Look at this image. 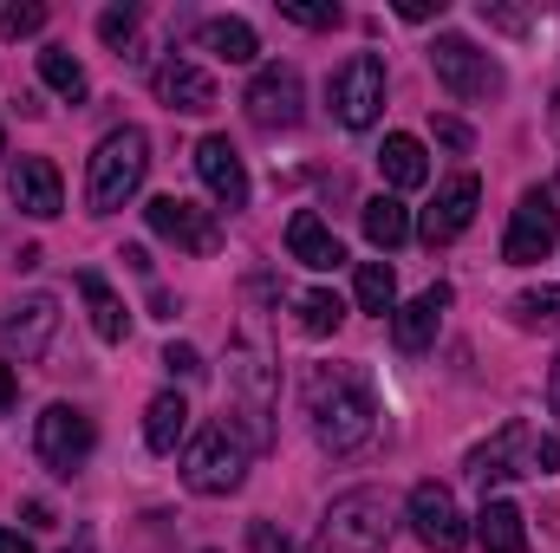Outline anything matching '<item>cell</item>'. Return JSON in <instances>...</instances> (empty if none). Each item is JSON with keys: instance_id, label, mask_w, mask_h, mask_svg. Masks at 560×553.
<instances>
[{"instance_id": "obj_23", "label": "cell", "mask_w": 560, "mask_h": 553, "mask_svg": "<svg viewBox=\"0 0 560 553\" xmlns=\"http://www.w3.org/2000/svg\"><path fill=\"white\" fill-rule=\"evenodd\" d=\"M79 293H85V306H92V332L105 339V345H125V332H131V313H125V299L105 286V274H79Z\"/></svg>"}, {"instance_id": "obj_17", "label": "cell", "mask_w": 560, "mask_h": 553, "mask_svg": "<svg viewBox=\"0 0 560 553\" xmlns=\"http://www.w3.org/2000/svg\"><path fill=\"white\" fill-rule=\"evenodd\" d=\"M150 85H156V98H163L170 111H183V118H202V111H215V79H209L196 59H163Z\"/></svg>"}, {"instance_id": "obj_40", "label": "cell", "mask_w": 560, "mask_h": 553, "mask_svg": "<svg viewBox=\"0 0 560 553\" xmlns=\"http://www.w3.org/2000/svg\"><path fill=\"white\" fill-rule=\"evenodd\" d=\"M548 404H555V416H560V358H555V372H548Z\"/></svg>"}, {"instance_id": "obj_38", "label": "cell", "mask_w": 560, "mask_h": 553, "mask_svg": "<svg viewBox=\"0 0 560 553\" xmlns=\"http://www.w3.org/2000/svg\"><path fill=\"white\" fill-rule=\"evenodd\" d=\"M0 553H33V541L20 528H0Z\"/></svg>"}, {"instance_id": "obj_25", "label": "cell", "mask_w": 560, "mask_h": 553, "mask_svg": "<svg viewBox=\"0 0 560 553\" xmlns=\"http://www.w3.org/2000/svg\"><path fill=\"white\" fill-rule=\"evenodd\" d=\"M196 39H202L215 59H229V66H255V52H261V39H255L248 20H202Z\"/></svg>"}, {"instance_id": "obj_36", "label": "cell", "mask_w": 560, "mask_h": 553, "mask_svg": "<svg viewBox=\"0 0 560 553\" xmlns=\"http://www.w3.org/2000/svg\"><path fill=\"white\" fill-rule=\"evenodd\" d=\"M436 143H450V150H469V131H463L456 118H436Z\"/></svg>"}, {"instance_id": "obj_32", "label": "cell", "mask_w": 560, "mask_h": 553, "mask_svg": "<svg viewBox=\"0 0 560 553\" xmlns=\"http://www.w3.org/2000/svg\"><path fill=\"white\" fill-rule=\"evenodd\" d=\"M98 39L105 46H131L138 39V7H105L98 13Z\"/></svg>"}, {"instance_id": "obj_13", "label": "cell", "mask_w": 560, "mask_h": 553, "mask_svg": "<svg viewBox=\"0 0 560 553\" xmlns=\"http://www.w3.org/2000/svg\"><path fill=\"white\" fill-rule=\"evenodd\" d=\"M52 332H59V299H52V293H33V299H20V306L0 319V345H7V352H20V365L46 358Z\"/></svg>"}, {"instance_id": "obj_11", "label": "cell", "mask_w": 560, "mask_h": 553, "mask_svg": "<svg viewBox=\"0 0 560 553\" xmlns=\"http://www.w3.org/2000/svg\"><path fill=\"white\" fill-rule=\"evenodd\" d=\"M405 515H411V534H418L430 553H456L463 541H469L463 508H456V495H450L443 482H418L411 502H405Z\"/></svg>"}, {"instance_id": "obj_22", "label": "cell", "mask_w": 560, "mask_h": 553, "mask_svg": "<svg viewBox=\"0 0 560 553\" xmlns=\"http://www.w3.org/2000/svg\"><path fill=\"white\" fill-rule=\"evenodd\" d=\"M476 541H482V553H528V521H522V508H515V502H482Z\"/></svg>"}, {"instance_id": "obj_14", "label": "cell", "mask_w": 560, "mask_h": 553, "mask_svg": "<svg viewBox=\"0 0 560 553\" xmlns=\"http://www.w3.org/2000/svg\"><path fill=\"white\" fill-rule=\"evenodd\" d=\"M476 202H482V183L463 169V176H450L443 189H436V202L423 209V222H418V235L430 242V248H443V242H456L469 222H476Z\"/></svg>"}, {"instance_id": "obj_37", "label": "cell", "mask_w": 560, "mask_h": 553, "mask_svg": "<svg viewBox=\"0 0 560 553\" xmlns=\"http://www.w3.org/2000/svg\"><path fill=\"white\" fill-rule=\"evenodd\" d=\"M13 398H20V378H13V365H0V416L13 411Z\"/></svg>"}, {"instance_id": "obj_20", "label": "cell", "mask_w": 560, "mask_h": 553, "mask_svg": "<svg viewBox=\"0 0 560 553\" xmlns=\"http://www.w3.org/2000/svg\"><path fill=\"white\" fill-rule=\"evenodd\" d=\"M378 176L392 183V189H423L430 183V156H423V143L411 131H392V138L378 143Z\"/></svg>"}, {"instance_id": "obj_39", "label": "cell", "mask_w": 560, "mask_h": 553, "mask_svg": "<svg viewBox=\"0 0 560 553\" xmlns=\"http://www.w3.org/2000/svg\"><path fill=\"white\" fill-rule=\"evenodd\" d=\"M26 528H52V508L46 502H26Z\"/></svg>"}, {"instance_id": "obj_27", "label": "cell", "mask_w": 560, "mask_h": 553, "mask_svg": "<svg viewBox=\"0 0 560 553\" xmlns=\"http://www.w3.org/2000/svg\"><path fill=\"white\" fill-rule=\"evenodd\" d=\"M293 306H300V332H306V339H332V332L346 326V299H339V293H326V286L300 293Z\"/></svg>"}, {"instance_id": "obj_15", "label": "cell", "mask_w": 560, "mask_h": 553, "mask_svg": "<svg viewBox=\"0 0 560 553\" xmlns=\"http://www.w3.org/2000/svg\"><path fill=\"white\" fill-rule=\"evenodd\" d=\"M196 176H202V189L235 215V209H248V163H242V150L229 138H202L196 143Z\"/></svg>"}, {"instance_id": "obj_33", "label": "cell", "mask_w": 560, "mask_h": 553, "mask_svg": "<svg viewBox=\"0 0 560 553\" xmlns=\"http://www.w3.org/2000/svg\"><path fill=\"white\" fill-rule=\"evenodd\" d=\"M163 365H170L176 378H202V352H196V345H170V352H163Z\"/></svg>"}, {"instance_id": "obj_8", "label": "cell", "mask_w": 560, "mask_h": 553, "mask_svg": "<svg viewBox=\"0 0 560 553\" xmlns=\"http://www.w3.org/2000/svg\"><path fill=\"white\" fill-rule=\"evenodd\" d=\"M555 248H560V209H555V196L528 189V196L515 202V215H509L502 261H509V268H535V261H548Z\"/></svg>"}, {"instance_id": "obj_4", "label": "cell", "mask_w": 560, "mask_h": 553, "mask_svg": "<svg viewBox=\"0 0 560 553\" xmlns=\"http://www.w3.org/2000/svg\"><path fill=\"white\" fill-rule=\"evenodd\" d=\"M385 541H392V502L378 489H352L319 515L300 553H385Z\"/></svg>"}, {"instance_id": "obj_28", "label": "cell", "mask_w": 560, "mask_h": 553, "mask_svg": "<svg viewBox=\"0 0 560 553\" xmlns=\"http://www.w3.org/2000/svg\"><path fill=\"white\" fill-rule=\"evenodd\" d=\"M39 79H46V92H59L66 105L85 98V66H79L66 46H46V52H39Z\"/></svg>"}, {"instance_id": "obj_6", "label": "cell", "mask_w": 560, "mask_h": 553, "mask_svg": "<svg viewBox=\"0 0 560 553\" xmlns=\"http://www.w3.org/2000/svg\"><path fill=\"white\" fill-rule=\"evenodd\" d=\"M326 98H332V118H339L346 131H372L378 111H385V59H378V52H352V59L332 72Z\"/></svg>"}, {"instance_id": "obj_19", "label": "cell", "mask_w": 560, "mask_h": 553, "mask_svg": "<svg viewBox=\"0 0 560 553\" xmlns=\"http://www.w3.org/2000/svg\"><path fill=\"white\" fill-rule=\"evenodd\" d=\"M443 306H450V286H430V293H418L411 306L392 313V339H398V352H430V345H436Z\"/></svg>"}, {"instance_id": "obj_10", "label": "cell", "mask_w": 560, "mask_h": 553, "mask_svg": "<svg viewBox=\"0 0 560 553\" xmlns=\"http://www.w3.org/2000/svg\"><path fill=\"white\" fill-rule=\"evenodd\" d=\"M143 222H150V235L176 242L183 255H215L222 248V222L209 209H196L189 196H150L143 202Z\"/></svg>"}, {"instance_id": "obj_24", "label": "cell", "mask_w": 560, "mask_h": 553, "mask_svg": "<svg viewBox=\"0 0 560 553\" xmlns=\"http://www.w3.org/2000/svg\"><path fill=\"white\" fill-rule=\"evenodd\" d=\"M183 430H189V404H183V391H156L150 411H143V443H150L156 456H176Z\"/></svg>"}, {"instance_id": "obj_35", "label": "cell", "mask_w": 560, "mask_h": 553, "mask_svg": "<svg viewBox=\"0 0 560 553\" xmlns=\"http://www.w3.org/2000/svg\"><path fill=\"white\" fill-rule=\"evenodd\" d=\"M398 20H411V26H423V20H443V0H398Z\"/></svg>"}, {"instance_id": "obj_7", "label": "cell", "mask_w": 560, "mask_h": 553, "mask_svg": "<svg viewBox=\"0 0 560 553\" xmlns=\"http://www.w3.org/2000/svg\"><path fill=\"white\" fill-rule=\"evenodd\" d=\"M430 72H436V85H443L450 98H489V92L502 85V72L489 66V52H482L476 39H463V33H436Z\"/></svg>"}, {"instance_id": "obj_5", "label": "cell", "mask_w": 560, "mask_h": 553, "mask_svg": "<svg viewBox=\"0 0 560 553\" xmlns=\"http://www.w3.org/2000/svg\"><path fill=\"white\" fill-rule=\"evenodd\" d=\"M92 449H98V430H92V416L79 411V404H46V411L33 416V456L52 475H79L92 462Z\"/></svg>"}, {"instance_id": "obj_34", "label": "cell", "mask_w": 560, "mask_h": 553, "mask_svg": "<svg viewBox=\"0 0 560 553\" xmlns=\"http://www.w3.org/2000/svg\"><path fill=\"white\" fill-rule=\"evenodd\" d=\"M535 475H560V436H535Z\"/></svg>"}, {"instance_id": "obj_9", "label": "cell", "mask_w": 560, "mask_h": 553, "mask_svg": "<svg viewBox=\"0 0 560 553\" xmlns=\"http://www.w3.org/2000/svg\"><path fill=\"white\" fill-rule=\"evenodd\" d=\"M242 105H248V118H255L261 131H293L300 111H306V79H300V66H261V72L248 79Z\"/></svg>"}, {"instance_id": "obj_42", "label": "cell", "mask_w": 560, "mask_h": 553, "mask_svg": "<svg viewBox=\"0 0 560 553\" xmlns=\"http://www.w3.org/2000/svg\"><path fill=\"white\" fill-rule=\"evenodd\" d=\"M0 156H7V131H0Z\"/></svg>"}, {"instance_id": "obj_18", "label": "cell", "mask_w": 560, "mask_h": 553, "mask_svg": "<svg viewBox=\"0 0 560 553\" xmlns=\"http://www.w3.org/2000/svg\"><path fill=\"white\" fill-rule=\"evenodd\" d=\"M287 255L300 261V268H313V274H332L339 261H346V248H339V235L313 215V209H300L293 222H287Z\"/></svg>"}, {"instance_id": "obj_26", "label": "cell", "mask_w": 560, "mask_h": 553, "mask_svg": "<svg viewBox=\"0 0 560 553\" xmlns=\"http://www.w3.org/2000/svg\"><path fill=\"white\" fill-rule=\"evenodd\" d=\"M352 293H359V313H398V274H392V261H359V280H352Z\"/></svg>"}, {"instance_id": "obj_41", "label": "cell", "mask_w": 560, "mask_h": 553, "mask_svg": "<svg viewBox=\"0 0 560 553\" xmlns=\"http://www.w3.org/2000/svg\"><path fill=\"white\" fill-rule=\"evenodd\" d=\"M555 131H560V98H555Z\"/></svg>"}, {"instance_id": "obj_16", "label": "cell", "mask_w": 560, "mask_h": 553, "mask_svg": "<svg viewBox=\"0 0 560 553\" xmlns=\"http://www.w3.org/2000/svg\"><path fill=\"white\" fill-rule=\"evenodd\" d=\"M7 196H13L20 215H33V222H52V215L66 209V183H59V169H52L46 156H20V163L7 169Z\"/></svg>"}, {"instance_id": "obj_31", "label": "cell", "mask_w": 560, "mask_h": 553, "mask_svg": "<svg viewBox=\"0 0 560 553\" xmlns=\"http://www.w3.org/2000/svg\"><path fill=\"white\" fill-rule=\"evenodd\" d=\"M39 26H46V7H39V0H13V7L0 13V33H7V39H26V33H39Z\"/></svg>"}, {"instance_id": "obj_29", "label": "cell", "mask_w": 560, "mask_h": 553, "mask_svg": "<svg viewBox=\"0 0 560 553\" xmlns=\"http://www.w3.org/2000/svg\"><path fill=\"white\" fill-rule=\"evenodd\" d=\"M515 326H560V286H535V293H522L515 299Z\"/></svg>"}, {"instance_id": "obj_2", "label": "cell", "mask_w": 560, "mask_h": 553, "mask_svg": "<svg viewBox=\"0 0 560 553\" xmlns=\"http://www.w3.org/2000/svg\"><path fill=\"white\" fill-rule=\"evenodd\" d=\"M143 176H150V138H143L138 125L105 131L98 150H92V169H85V209L92 215H118L143 189Z\"/></svg>"}, {"instance_id": "obj_30", "label": "cell", "mask_w": 560, "mask_h": 553, "mask_svg": "<svg viewBox=\"0 0 560 553\" xmlns=\"http://www.w3.org/2000/svg\"><path fill=\"white\" fill-rule=\"evenodd\" d=\"M280 20H293L306 33H332L339 26V7L332 0H280Z\"/></svg>"}, {"instance_id": "obj_3", "label": "cell", "mask_w": 560, "mask_h": 553, "mask_svg": "<svg viewBox=\"0 0 560 553\" xmlns=\"http://www.w3.org/2000/svg\"><path fill=\"white\" fill-rule=\"evenodd\" d=\"M248 436L229 423V416H215V423H202L196 436H189V449H183V489L189 495H235L242 482H248Z\"/></svg>"}, {"instance_id": "obj_21", "label": "cell", "mask_w": 560, "mask_h": 553, "mask_svg": "<svg viewBox=\"0 0 560 553\" xmlns=\"http://www.w3.org/2000/svg\"><path fill=\"white\" fill-rule=\"evenodd\" d=\"M359 228H365V242H372L378 255H392V248L411 242V209H405L398 196H372V202L359 209Z\"/></svg>"}, {"instance_id": "obj_12", "label": "cell", "mask_w": 560, "mask_h": 553, "mask_svg": "<svg viewBox=\"0 0 560 553\" xmlns=\"http://www.w3.org/2000/svg\"><path fill=\"white\" fill-rule=\"evenodd\" d=\"M469 475L482 489H495L509 475H535V430L528 423H502L482 449H469Z\"/></svg>"}, {"instance_id": "obj_1", "label": "cell", "mask_w": 560, "mask_h": 553, "mask_svg": "<svg viewBox=\"0 0 560 553\" xmlns=\"http://www.w3.org/2000/svg\"><path fill=\"white\" fill-rule=\"evenodd\" d=\"M306 416H313L319 449L352 456L378 430V398L359 365H319V372H306Z\"/></svg>"}, {"instance_id": "obj_43", "label": "cell", "mask_w": 560, "mask_h": 553, "mask_svg": "<svg viewBox=\"0 0 560 553\" xmlns=\"http://www.w3.org/2000/svg\"><path fill=\"white\" fill-rule=\"evenodd\" d=\"M72 553H85V548H72Z\"/></svg>"}]
</instances>
